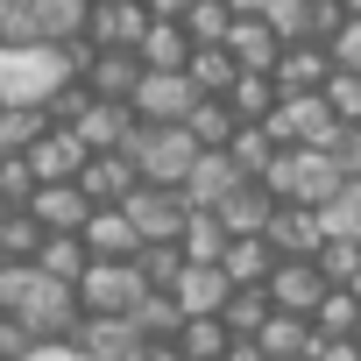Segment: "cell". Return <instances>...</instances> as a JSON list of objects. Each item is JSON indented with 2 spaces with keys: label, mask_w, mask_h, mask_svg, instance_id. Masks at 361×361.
I'll list each match as a JSON object with an SVG mask.
<instances>
[{
  "label": "cell",
  "mask_w": 361,
  "mask_h": 361,
  "mask_svg": "<svg viewBox=\"0 0 361 361\" xmlns=\"http://www.w3.org/2000/svg\"><path fill=\"white\" fill-rule=\"evenodd\" d=\"M121 156L135 170V185H149V192H185V177L199 163V149H192L185 128H142V121H135V135H128Z\"/></svg>",
  "instance_id": "6da1fadb"
},
{
  "label": "cell",
  "mask_w": 361,
  "mask_h": 361,
  "mask_svg": "<svg viewBox=\"0 0 361 361\" xmlns=\"http://www.w3.org/2000/svg\"><path fill=\"white\" fill-rule=\"evenodd\" d=\"M57 85H71V57L64 50H0V106H43Z\"/></svg>",
  "instance_id": "7a4b0ae2"
},
{
  "label": "cell",
  "mask_w": 361,
  "mask_h": 361,
  "mask_svg": "<svg viewBox=\"0 0 361 361\" xmlns=\"http://www.w3.org/2000/svg\"><path fill=\"white\" fill-rule=\"evenodd\" d=\"M71 298H78V319H128L142 305V276H135V262H85Z\"/></svg>",
  "instance_id": "3957f363"
},
{
  "label": "cell",
  "mask_w": 361,
  "mask_h": 361,
  "mask_svg": "<svg viewBox=\"0 0 361 361\" xmlns=\"http://www.w3.org/2000/svg\"><path fill=\"white\" fill-rule=\"evenodd\" d=\"M262 135H269V149L283 156V149H333V135H340V121L326 114V99L312 92V99H276V114L262 121Z\"/></svg>",
  "instance_id": "277c9868"
},
{
  "label": "cell",
  "mask_w": 361,
  "mask_h": 361,
  "mask_svg": "<svg viewBox=\"0 0 361 361\" xmlns=\"http://www.w3.org/2000/svg\"><path fill=\"white\" fill-rule=\"evenodd\" d=\"M121 220L135 227V241L142 248H177V234H185V220H192V206L177 199V192H135L128 206H121Z\"/></svg>",
  "instance_id": "5b68a950"
},
{
  "label": "cell",
  "mask_w": 361,
  "mask_h": 361,
  "mask_svg": "<svg viewBox=\"0 0 361 361\" xmlns=\"http://www.w3.org/2000/svg\"><path fill=\"white\" fill-rule=\"evenodd\" d=\"M78 85H85V99H99V106H128L135 85H142V64H135L128 50H92L85 71H78Z\"/></svg>",
  "instance_id": "8992f818"
},
{
  "label": "cell",
  "mask_w": 361,
  "mask_h": 361,
  "mask_svg": "<svg viewBox=\"0 0 361 361\" xmlns=\"http://www.w3.org/2000/svg\"><path fill=\"white\" fill-rule=\"evenodd\" d=\"M319 241H326V227H319V213H305V206H276L269 227H262V248H269L276 262H312Z\"/></svg>",
  "instance_id": "52a82bcc"
},
{
  "label": "cell",
  "mask_w": 361,
  "mask_h": 361,
  "mask_svg": "<svg viewBox=\"0 0 361 361\" xmlns=\"http://www.w3.org/2000/svg\"><path fill=\"white\" fill-rule=\"evenodd\" d=\"M262 298H269V312H283V319H312L319 298H326V276H319L312 262H276L269 283H262Z\"/></svg>",
  "instance_id": "ba28073f"
},
{
  "label": "cell",
  "mask_w": 361,
  "mask_h": 361,
  "mask_svg": "<svg viewBox=\"0 0 361 361\" xmlns=\"http://www.w3.org/2000/svg\"><path fill=\"white\" fill-rule=\"evenodd\" d=\"M29 220L43 227V241H71V234H85L92 206H85V192H78V185H43V192L29 199Z\"/></svg>",
  "instance_id": "9c48e42d"
},
{
  "label": "cell",
  "mask_w": 361,
  "mask_h": 361,
  "mask_svg": "<svg viewBox=\"0 0 361 361\" xmlns=\"http://www.w3.org/2000/svg\"><path fill=\"white\" fill-rule=\"evenodd\" d=\"M78 192H85V206L92 213H121L142 185H135V170H128V156H85V170H78Z\"/></svg>",
  "instance_id": "30bf717a"
},
{
  "label": "cell",
  "mask_w": 361,
  "mask_h": 361,
  "mask_svg": "<svg viewBox=\"0 0 361 361\" xmlns=\"http://www.w3.org/2000/svg\"><path fill=\"white\" fill-rule=\"evenodd\" d=\"M326 78H333V64H326L319 43H290V50L276 57V71H269L276 99H312V92H326Z\"/></svg>",
  "instance_id": "8fae6325"
},
{
  "label": "cell",
  "mask_w": 361,
  "mask_h": 361,
  "mask_svg": "<svg viewBox=\"0 0 361 361\" xmlns=\"http://www.w3.org/2000/svg\"><path fill=\"white\" fill-rule=\"evenodd\" d=\"M255 347H262V361H326V354H333V347L312 333V319H283V312L262 319Z\"/></svg>",
  "instance_id": "7c38bea8"
},
{
  "label": "cell",
  "mask_w": 361,
  "mask_h": 361,
  "mask_svg": "<svg viewBox=\"0 0 361 361\" xmlns=\"http://www.w3.org/2000/svg\"><path fill=\"white\" fill-rule=\"evenodd\" d=\"M85 8L92 0H29V43H43V50L85 43Z\"/></svg>",
  "instance_id": "4fadbf2b"
},
{
  "label": "cell",
  "mask_w": 361,
  "mask_h": 361,
  "mask_svg": "<svg viewBox=\"0 0 361 361\" xmlns=\"http://www.w3.org/2000/svg\"><path fill=\"white\" fill-rule=\"evenodd\" d=\"M64 347H71L78 361H128L142 340H135V326H128V319H78Z\"/></svg>",
  "instance_id": "5bb4252c"
},
{
  "label": "cell",
  "mask_w": 361,
  "mask_h": 361,
  "mask_svg": "<svg viewBox=\"0 0 361 361\" xmlns=\"http://www.w3.org/2000/svg\"><path fill=\"white\" fill-rule=\"evenodd\" d=\"M22 163H29V177H36V192H43V185H78V170H85V149H78L64 128H50V135H43V142H36Z\"/></svg>",
  "instance_id": "9a60e30c"
},
{
  "label": "cell",
  "mask_w": 361,
  "mask_h": 361,
  "mask_svg": "<svg viewBox=\"0 0 361 361\" xmlns=\"http://www.w3.org/2000/svg\"><path fill=\"white\" fill-rule=\"evenodd\" d=\"M269 213H276V199H269L262 185H241V192H227V199L213 206V220L227 227V241H262Z\"/></svg>",
  "instance_id": "2e32d148"
},
{
  "label": "cell",
  "mask_w": 361,
  "mask_h": 361,
  "mask_svg": "<svg viewBox=\"0 0 361 361\" xmlns=\"http://www.w3.org/2000/svg\"><path fill=\"white\" fill-rule=\"evenodd\" d=\"M170 305H177V319H220L227 276H220V269H185V276L170 283Z\"/></svg>",
  "instance_id": "e0dca14e"
},
{
  "label": "cell",
  "mask_w": 361,
  "mask_h": 361,
  "mask_svg": "<svg viewBox=\"0 0 361 361\" xmlns=\"http://www.w3.org/2000/svg\"><path fill=\"white\" fill-rule=\"evenodd\" d=\"M78 241H85V262H135L142 255V241H135V227L121 213H92Z\"/></svg>",
  "instance_id": "ac0fdd59"
},
{
  "label": "cell",
  "mask_w": 361,
  "mask_h": 361,
  "mask_svg": "<svg viewBox=\"0 0 361 361\" xmlns=\"http://www.w3.org/2000/svg\"><path fill=\"white\" fill-rule=\"evenodd\" d=\"M227 192H241V177H234V163L227 156H199L192 163V177H185V192H177V199H185L192 213H213Z\"/></svg>",
  "instance_id": "d6986e66"
},
{
  "label": "cell",
  "mask_w": 361,
  "mask_h": 361,
  "mask_svg": "<svg viewBox=\"0 0 361 361\" xmlns=\"http://www.w3.org/2000/svg\"><path fill=\"white\" fill-rule=\"evenodd\" d=\"M185 135H192L199 156H227V142L241 135V121L227 114V99H199V106L185 114Z\"/></svg>",
  "instance_id": "ffe728a7"
},
{
  "label": "cell",
  "mask_w": 361,
  "mask_h": 361,
  "mask_svg": "<svg viewBox=\"0 0 361 361\" xmlns=\"http://www.w3.org/2000/svg\"><path fill=\"white\" fill-rule=\"evenodd\" d=\"M177 29H185V43H192V50H220V43H227V29H234V0H185Z\"/></svg>",
  "instance_id": "44dd1931"
},
{
  "label": "cell",
  "mask_w": 361,
  "mask_h": 361,
  "mask_svg": "<svg viewBox=\"0 0 361 361\" xmlns=\"http://www.w3.org/2000/svg\"><path fill=\"white\" fill-rule=\"evenodd\" d=\"M135 64H142V71H185V64H192L185 29H177V22H149V36L135 43Z\"/></svg>",
  "instance_id": "7402d4cb"
},
{
  "label": "cell",
  "mask_w": 361,
  "mask_h": 361,
  "mask_svg": "<svg viewBox=\"0 0 361 361\" xmlns=\"http://www.w3.org/2000/svg\"><path fill=\"white\" fill-rule=\"evenodd\" d=\"M177 255H185V269H220V255H227V227H220L213 213H192L185 234H177Z\"/></svg>",
  "instance_id": "603a6c76"
},
{
  "label": "cell",
  "mask_w": 361,
  "mask_h": 361,
  "mask_svg": "<svg viewBox=\"0 0 361 361\" xmlns=\"http://www.w3.org/2000/svg\"><path fill=\"white\" fill-rule=\"evenodd\" d=\"M255 15H262V29L276 36V50L312 43V0H255Z\"/></svg>",
  "instance_id": "cb8c5ba5"
},
{
  "label": "cell",
  "mask_w": 361,
  "mask_h": 361,
  "mask_svg": "<svg viewBox=\"0 0 361 361\" xmlns=\"http://www.w3.org/2000/svg\"><path fill=\"white\" fill-rule=\"evenodd\" d=\"M234 78H241V71H234V57H227V50H192V64H185V85H192L199 99H227V92H234Z\"/></svg>",
  "instance_id": "d4e9b609"
},
{
  "label": "cell",
  "mask_w": 361,
  "mask_h": 361,
  "mask_svg": "<svg viewBox=\"0 0 361 361\" xmlns=\"http://www.w3.org/2000/svg\"><path fill=\"white\" fill-rule=\"evenodd\" d=\"M354 326H361L354 290H326V298H319V312H312V333H319L326 347H347V340H354Z\"/></svg>",
  "instance_id": "484cf974"
},
{
  "label": "cell",
  "mask_w": 361,
  "mask_h": 361,
  "mask_svg": "<svg viewBox=\"0 0 361 361\" xmlns=\"http://www.w3.org/2000/svg\"><path fill=\"white\" fill-rule=\"evenodd\" d=\"M43 135H50L43 106H0V163H8V156H29Z\"/></svg>",
  "instance_id": "4316f807"
},
{
  "label": "cell",
  "mask_w": 361,
  "mask_h": 361,
  "mask_svg": "<svg viewBox=\"0 0 361 361\" xmlns=\"http://www.w3.org/2000/svg\"><path fill=\"white\" fill-rule=\"evenodd\" d=\"M227 163H234V177H241V185H262V177H269V163H276V149H269V135H262V128H241V135L227 142Z\"/></svg>",
  "instance_id": "83f0119b"
},
{
  "label": "cell",
  "mask_w": 361,
  "mask_h": 361,
  "mask_svg": "<svg viewBox=\"0 0 361 361\" xmlns=\"http://www.w3.org/2000/svg\"><path fill=\"white\" fill-rule=\"evenodd\" d=\"M170 347H177V361H220L227 354V326L220 319H185Z\"/></svg>",
  "instance_id": "f1b7e54d"
},
{
  "label": "cell",
  "mask_w": 361,
  "mask_h": 361,
  "mask_svg": "<svg viewBox=\"0 0 361 361\" xmlns=\"http://www.w3.org/2000/svg\"><path fill=\"white\" fill-rule=\"evenodd\" d=\"M128 326H135V340H177L185 319H177V305H170L163 290H142V305L128 312Z\"/></svg>",
  "instance_id": "f546056e"
},
{
  "label": "cell",
  "mask_w": 361,
  "mask_h": 361,
  "mask_svg": "<svg viewBox=\"0 0 361 361\" xmlns=\"http://www.w3.org/2000/svg\"><path fill=\"white\" fill-rule=\"evenodd\" d=\"M227 114H234L241 128H262V121L276 114V85H269V78H234V92H227Z\"/></svg>",
  "instance_id": "4dcf8cb0"
},
{
  "label": "cell",
  "mask_w": 361,
  "mask_h": 361,
  "mask_svg": "<svg viewBox=\"0 0 361 361\" xmlns=\"http://www.w3.org/2000/svg\"><path fill=\"white\" fill-rule=\"evenodd\" d=\"M262 319H269V298H262V290H227V305H220L227 340H255V333H262Z\"/></svg>",
  "instance_id": "1f68e13d"
},
{
  "label": "cell",
  "mask_w": 361,
  "mask_h": 361,
  "mask_svg": "<svg viewBox=\"0 0 361 361\" xmlns=\"http://www.w3.org/2000/svg\"><path fill=\"white\" fill-rule=\"evenodd\" d=\"M36 269L71 290V283L85 276V241H78V234H71V241H43V248H36Z\"/></svg>",
  "instance_id": "d6a6232c"
},
{
  "label": "cell",
  "mask_w": 361,
  "mask_h": 361,
  "mask_svg": "<svg viewBox=\"0 0 361 361\" xmlns=\"http://www.w3.org/2000/svg\"><path fill=\"white\" fill-rule=\"evenodd\" d=\"M319 227H326V241H347V248H361V185H340V199L319 213Z\"/></svg>",
  "instance_id": "836d02e7"
},
{
  "label": "cell",
  "mask_w": 361,
  "mask_h": 361,
  "mask_svg": "<svg viewBox=\"0 0 361 361\" xmlns=\"http://www.w3.org/2000/svg\"><path fill=\"white\" fill-rule=\"evenodd\" d=\"M135 276H142V290H163L170 298V283L185 276V255H177V248H142L135 255Z\"/></svg>",
  "instance_id": "e575fe53"
},
{
  "label": "cell",
  "mask_w": 361,
  "mask_h": 361,
  "mask_svg": "<svg viewBox=\"0 0 361 361\" xmlns=\"http://www.w3.org/2000/svg\"><path fill=\"white\" fill-rule=\"evenodd\" d=\"M319 99H326V114H333L340 128H361V78H347V71H333Z\"/></svg>",
  "instance_id": "d590c367"
},
{
  "label": "cell",
  "mask_w": 361,
  "mask_h": 361,
  "mask_svg": "<svg viewBox=\"0 0 361 361\" xmlns=\"http://www.w3.org/2000/svg\"><path fill=\"white\" fill-rule=\"evenodd\" d=\"M319 50H326V64H333V71L361 78V8H354V15L340 22V36H333V43H319Z\"/></svg>",
  "instance_id": "8d00e7d4"
},
{
  "label": "cell",
  "mask_w": 361,
  "mask_h": 361,
  "mask_svg": "<svg viewBox=\"0 0 361 361\" xmlns=\"http://www.w3.org/2000/svg\"><path fill=\"white\" fill-rule=\"evenodd\" d=\"M326 163L347 177V185H361V128H340V135H333V149H326Z\"/></svg>",
  "instance_id": "74e56055"
},
{
  "label": "cell",
  "mask_w": 361,
  "mask_h": 361,
  "mask_svg": "<svg viewBox=\"0 0 361 361\" xmlns=\"http://www.w3.org/2000/svg\"><path fill=\"white\" fill-rule=\"evenodd\" d=\"M347 15H354V8H347V0H312V43H333Z\"/></svg>",
  "instance_id": "f35d334b"
},
{
  "label": "cell",
  "mask_w": 361,
  "mask_h": 361,
  "mask_svg": "<svg viewBox=\"0 0 361 361\" xmlns=\"http://www.w3.org/2000/svg\"><path fill=\"white\" fill-rule=\"evenodd\" d=\"M29 354H36V340H29L15 319H0V361H29Z\"/></svg>",
  "instance_id": "ab89813d"
},
{
  "label": "cell",
  "mask_w": 361,
  "mask_h": 361,
  "mask_svg": "<svg viewBox=\"0 0 361 361\" xmlns=\"http://www.w3.org/2000/svg\"><path fill=\"white\" fill-rule=\"evenodd\" d=\"M128 361H177V347H170V340H142Z\"/></svg>",
  "instance_id": "60d3db41"
},
{
  "label": "cell",
  "mask_w": 361,
  "mask_h": 361,
  "mask_svg": "<svg viewBox=\"0 0 361 361\" xmlns=\"http://www.w3.org/2000/svg\"><path fill=\"white\" fill-rule=\"evenodd\" d=\"M220 361H262V347H255V340H227V354H220Z\"/></svg>",
  "instance_id": "b9f144b4"
},
{
  "label": "cell",
  "mask_w": 361,
  "mask_h": 361,
  "mask_svg": "<svg viewBox=\"0 0 361 361\" xmlns=\"http://www.w3.org/2000/svg\"><path fill=\"white\" fill-rule=\"evenodd\" d=\"M326 361H354V347H333V354H326Z\"/></svg>",
  "instance_id": "7bdbcfd3"
},
{
  "label": "cell",
  "mask_w": 361,
  "mask_h": 361,
  "mask_svg": "<svg viewBox=\"0 0 361 361\" xmlns=\"http://www.w3.org/2000/svg\"><path fill=\"white\" fill-rule=\"evenodd\" d=\"M347 290H354V305H361V276H354V283H347Z\"/></svg>",
  "instance_id": "ee69618b"
},
{
  "label": "cell",
  "mask_w": 361,
  "mask_h": 361,
  "mask_svg": "<svg viewBox=\"0 0 361 361\" xmlns=\"http://www.w3.org/2000/svg\"><path fill=\"white\" fill-rule=\"evenodd\" d=\"M0 220H8V206H0Z\"/></svg>",
  "instance_id": "f6af8a7d"
}]
</instances>
